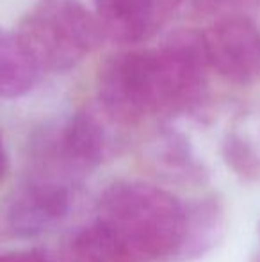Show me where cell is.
Here are the masks:
<instances>
[{"mask_svg":"<svg viewBox=\"0 0 260 262\" xmlns=\"http://www.w3.org/2000/svg\"><path fill=\"white\" fill-rule=\"evenodd\" d=\"M94 220L118 239L130 262L173 259L184 234L185 205L153 184L118 180L102 193Z\"/></svg>","mask_w":260,"mask_h":262,"instance_id":"cell-1","label":"cell"},{"mask_svg":"<svg viewBox=\"0 0 260 262\" xmlns=\"http://www.w3.org/2000/svg\"><path fill=\"white\" fill-rule=\"evenodd\" d=\"M18 34L43 73H64L86 59L104 39L94 13L80 0H36Z\"/></svg>","mask_w":260,"mask_h":262,"instance_id":"cell-2","label":"cell"},{"mask_svg":"<svg viewBox=\"0 0 260 262\" xmlns=\"http://www.w3.org/2000/svg\"><path fill=\"white\" fill-rule=\"evenodd\" d=\"M159 116H184L195 113L207 95L210 70L205 32L182 29L170 34L155 50Z\"/></svg>","mask_w":260,"mask_h":262,"instance_id":"cell-3","label":"cell"},{"mask_svg":"<svg viewBox=\"0 0 260 262\" xmlns=\"http://www.w3.org/2000/svg\"><path fill=\"white\" fill-rule=\"evenodd\" d=\"M155 50H127L109 57L98 73V104L120 125L157 114Z\"/></svg>","mask_w":260,"mask_h":262,"instance_id":"cell-4","label":"cell"},{"mask_svg":"<svg viewBox=\"0 0 260 262\" xmlns=\"http://www.w3.org/2000/svg\"><path fill=\"white\" fill-rule=\"evenodd\" d=\"M210 70L228 82H260V27L246 16H228L205 32Z\"/></svg>","mask_w":260,"mask_h":262,"instance_id":"cell-5","label":"cell"},{"mask_svg":"<svg viewBox=\"0 0 260 262\" xmlns=\"http://www.w3.org/2000/svg\"><path fill=\"white\" fill-rule=\"evenodd\" d=\"M72 205L69 184L34 177L7 209V227L14 235L34 237L52 230Z\"/></svg>","mask_w":260,"mask_h":262,"instance_id":"cell-6","label":"cell"},{"mask_svg":"<svg viewBox=\"0 0 260 262\" xmlns=\"http://www.w3.org/2000/svg\"><path fill=\"white\" fill-rule=\"evenodd\" d=\"M93 7L104 38L122 45L146 41L170 18L160 0H93Z\"/></svg>","mask_w":260,"mask_h":262,"instance_id":"cell-7","label":"cell"},{"mask_svg":"<svg viewBox=\"0 0 260 262\" xmlns=\"http://www.w3.org/2000/svg\"><path fill=\"white\" fill-rule=\"evenodd\" d=\"M225 234V210L218 198L208 196L185 205L184 234L175 259L193 260L210 252Z\"/></svg>","mask_w":260,"mask_h":262,"instance_id":"cell-8","label":"cell"},{"mask_svg":"<svg viewBox=\"0 0 260 262\" xmlns=\"http://www.w3.org/2000/svg\"><path fill=\"white\" fill-rule=\"evenodd\" d=\"M43 70L13 31H0V98H18L39 82Z\"/></svg>","mask_w":260,"mask_h":262,"instance_id":"cell-9","label":"cell"},{"mask_svg":"<svg viewBox=\"0 0 260 262\" xmlns=\"http://www.w3.org/2000/svg\"><path fill=\"white\" fill-rule=\"evenodd\" d=\"M251 118H243L225 136L223 157L226 164L243 179L260 177V146L253 141Z\"/></svg>","mask_w":260,"mask_h":262,"instance_id":"cell-10","label":"cell"},{"mask_svg":"<svg viewBox=\"0 0 260 262\" xmlns=\"http://www.w3.org/2000/svg\"><path fill=\"white\" fill-rule=\"evenodd\" d=\"M155 157L173 175L193 180L203 177V166L198 162L189 139L173 127H164L157 136Z\"/></svg>","mask_w":260,"mask_h":262,"instance_id":"cell-11","label":"cell"},{"mask_svg":"<svg viewBox=\"0 0 260 262\" xmlns=\"http://www.w3.org/2000/svg\"><path fill=\"white\" fill-rule=\"evenodd\" d=\"M166 9L168 16H173L177 13H208V11L216 9L223 0H160Z\"/></svg>","mask_w":260,"mask_h":262,"instance_id":"cell-12","label":"cell"},{"mask_svg":"<svg viewBox=\"0 0 260 262\" xmlns=\"http://www.w3.org/2000/svg\"><path fill=\"white\" fill-rule=\"evenodd\" d=\"M0 262H49V259L39 250H25V252L4 253L0 255Z\"/></svg>","mask_w":260,"mask_h":262,"instance_id":"cell-13","label":"cell"},{"mask_svg":"<svg viewBox=\"0 0 260 262\" xmlns=\"http://www.w3.org/2000/svg\"><path fill=\"white\" fill-rule=\"evenodd\" d=\"M6 173H7V152H6V146H4L2 136H0V180L6 177Z\"/></svg>","mask_w":260,"mask_h":262,"instance_id":"cell-14","label":"cell"},{"mask_svg":"<svg viewBox=\"0 0 260 262\" xmlns=\"http://www.w3.org/2000/svg\"><path fill=\"white\" fill-rule=\"evenodd\" d=\"M258 234H260V225H258Z\"/></svg>","mask_w":260,"mask_h":262,"instance_id":"cell-15","label":"cell"}]
</instances>
